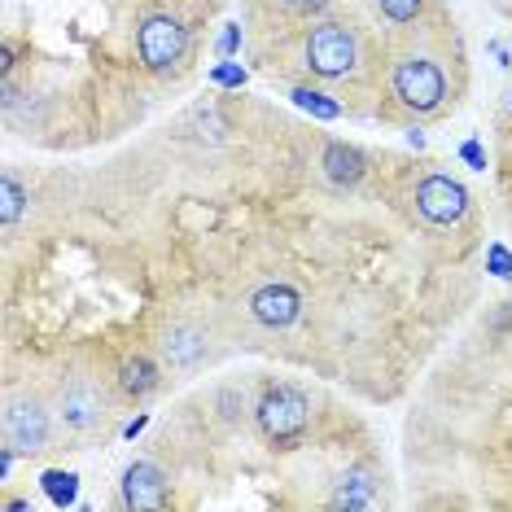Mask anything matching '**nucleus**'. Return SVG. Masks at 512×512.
Listing matches in <instances>:
<instances>
[{
  "label": "nucleus",
  "mask_w": 512,
  "mask_h": 512,
  "mask_svg": "<svg viewBox=\"0 0 512 512\" xmlns=\"http://www.w3.org/2000/svg\"><path fill=\"white\" fill-rule=\"evenodd\" d=\"M289 9H294V14H320L324 5H329V0H285Z\"/></svg>",
  "instance_id": "nucleus-17"
},
{
  "label": "nucleus",
  "mask_w": 512,
  "mask_h": 512,
  "mask_svg": "<svg viewBox=\"0 0 512 512\" xmlns=\"http://www.w3.org/2000/svg\"><path fill=\"white\" fill-rule=\"evenodd\" d=\"M416 211L434 224H460L469 215V193L451 176H425L416 184Z\"/></svg>",
  "instance_id": "nucleus-6"
},
{
  "label": "nucleus",
  "mask_w": 512,
  "mask_h": 512,
  "mask_svg": "<svg viewBox=\"0 0 512 512\" xmlns=\"http://www.w3.org/2000/svg\"><path fill=\"white\" fill-rule=\"evenodd\" d=\"M119 386L127 390V394H149L158 386V368H154V359H145V355H136V359H127V364L119 368Z\"/></svg>",
  "instance_id": "nucleus-13"
},
{
  "label": "nucleus",
  "mask_w": 512,
  "mask_h": 512,
  "mask_svg": "<svg viewBox=\"0 0 512 512\" xmlns=\"http://www.w3.org/2000/svg\"><path fill=\"white\" fill-rule=\"evenodd\" d=\"M307 421H311V407H307V394L294 390V386H276L263 394L259 403V429L267 442H276V447H285V442H294L307 434Z\"/></svg>",
  "instance_id": "nucleus-2"
},
{
  "label": "nucleus",
  "mask_w": 512,
  "mask_h": 512,
  "mask_svg": "<svg viewBox=\"0 0 512 512\" xmlns=\"http://www.w3.org/2000/svg\"><path fill=\"white\" fill-rule=\"evenodd\" d=\"M302 57H307L311 75L320 79H346L359 62V40L346 22H320L311 27L307 44H302Z\"/></svg>",
  "instance_id": "nucleus-1"
},
{
  "label": "nucleus",
  "mask_w": 512,
  "mask_h": 512,
  "mask_svg": "<svg viewBox=\"0 0 512 512\" xmlns=\"http://www.w3.org/2000/svg\"><path fill=\"white\" fill-rule=\"evenodd\" d=\"M162 355H167L171 368L189 372L206 359V333L197 324H171L167 337H162Z\"/></svg>",
  "instance_id": "nucleus-10"
},
{
  "label": "nucleus",
  "mask_w": 512,
  "mask_h": 512,
  "mask_svg": "<svg viewBox=\"0 0 512 512\" xmlns=\"http://www.w3.org/2000/svg\"><path fill=\"white\" fill-rule=\"evenodd\" d=\"M394 92H399V101L407 110L429 114L447 97V79H442V71L429 57H403V62L394 66Z\"/></svg>",
  "instance_id": "nucleus-4"
},
{
  "label": "nucleus",
  "mask_w": 512,
  "mask_h": 512,
  "mask_svg": "<svg viewBox=\"0 0 512 512\" xmlns=\"http://www.w3.org/2000/svg\"><path fill=\"white\" fill-rule=\"evenodd\" d=\"M298 311H302V298H298V289H289V285H263V289H254V298H250V316L267 324V329H289V324L298 320Z\"/></svg>",
  "instance_id": "nucleus-8"
},
{
  "label": "nucleus",
  "mask_w": 512,
  "mask_h": 512,
  "mask_svg": "<svg viewBox=\"0 0 512 512\" xmlns=\"http://www.w3.org/2000/svg\"><path fill=\"white\" fill-rule=\"evenodd\" d=\"M324 171H329L333 184H359V176H364V154L342 141H333L329 149H324Z\"/></svg>",
  "instance_id": "nucleus-12"
},
{
  "label": "nucleus",
  "mask_w": 512,
  "mask_h": 512,
  "mask_svg": "<svg viewBox=\"0 0 512 512\" xmlns=\"http://www.w3.org/2000/svg\"><path fill=\"white\" fill-rule=\"evenodd\" d=\"M22 206H27V193H22V184L14 176H5V180H0V219H5V228L18 224Z\"/></svg>",
  "instance_id": "nucleus-14"
},
{
  "label": "nucleus",
  "mask_w": 512,
  "mask_h": 512,
  "mask_svg": "<svg viewBox=\"0 0 512 512\" xmlns=\"http://www.w3.org/2000/svg\"><path fill=\"white\" fill-rule=\"evenodd\" d=\"M333 508H372L377 504V482H372L368 469H351L342 473V482H337V491L329 499Z\"/></svg>",
  "instance_id": "nucleus-11"
},
{
  "label": "nucleus",
  "mask_w": 512,
  "mask_h": 512,
  "mask_svg": "<svg viewBox=\"0 0 512 512\" xmlns=\"http://www.w3.org/2000/svg\"><path fill=\"white\" fill-rule=\"evenodd\" d=\"M44 482H49V491H53L57 499H71V495H75V477H71V473H66V477H62V473H49Z\"/></svg>",
  "instance_id": "nucleus-16"
},
{
  "label": "nucleus",
  "mask_w": 512,
  "mask_h": 512,
  "mask_svg": "<svg viewBox=\"0 0 512 512\" xmlns=\"http://www.w3.org/2000/svg\"><path fill=\"white\" fill-rule=\"evenodd\" d=\"M0 429H5V442H9V447L22 451V456H31V451H44V447H49L53 421H49V412H44L40 399H31V394H18V399L5 403Z\"/></svg>",
  "instance_id": "nucleus-5"
},
{
  "label": "nucleus",
  "mask_w": 512,
  "mask_h": 512,
  "mask_svg": "<svg viewBox=\"0 0 512 512\" xmlns=\"http://www.w3.org/2000/svg\"><path fill=\"white\" fill-rule=\"evenodd\" d=\"M377 9L390 22H416L421 18V9H425V0H377Z\"/></svg>",
  "instance_id": "nucleus-15"
},
{
  "label": "nucleus",
  "mask_w": 512,
  "mask_h": 512,
  "mask_svg": "<svg viewBox=\"0 0 512 512\" xmlns=\"http://www.w3.org/2000/svg\"><path fill=\"white\" fill-rule=\"evenodd\" d=\"M184 49H189V31H184L180 18H171V14L141 18V27H136V53H141V62L149 71H171L184 57Z\"/></svg>",
  "instance_id": "nucleus-3"
},
{
  "label": "nucleus",
  "mask_w": 512,
  "mask_h": 512,
  "mask_svg": "<svg viewBox=\"0 0 512 512\" xmlns=\"http://www.w3.org/2000/svg\"><path fill=\"white\" fill-rule=\"evenodd\" d=\"M57 416H62L71 429H92L106 416V403H101V394L88 386V381H71V386H62V399H57Z\"/></svg>",
  "instance_id": "nucleus-9"
},
{
  "label": "nucleus",
  "mask_w": 512,
  "mask_h": 512,
  "mask_svg": "<svg viewBox=\"0 0 512 512\" xmlns=\"http://www.w3.org/2000/svg\"><path fill=\"white\" fill-rule=\"evenodd\" d=\"M167 473L149 460H136L132 469L123 473V504L127 508H162L167 504Z\"/></svg>",
  "instance_id": "nucleus-7"
}]
</instances>
